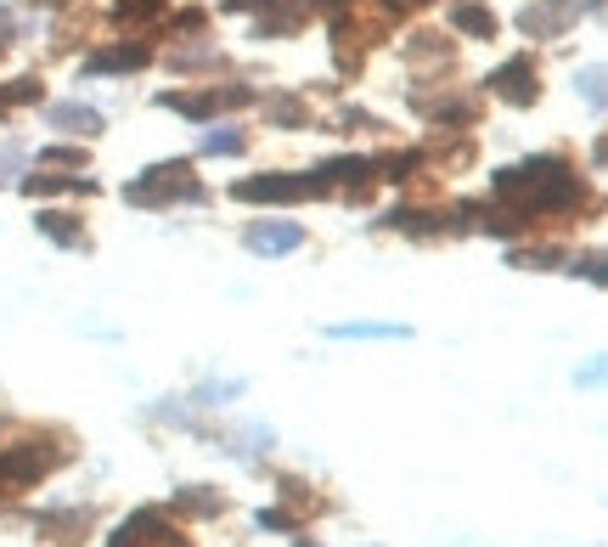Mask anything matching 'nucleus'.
<instances>
[{
    "label": "nucleus",
    "instance_id": "obj_1",
    "mask_svg": "<svg viewBox=\"0 0 608 547\" xmlns=\"http://www.w3.org/2000/svg\"><path fill=\"white\" fill-rule=\"evenodd\" d=\"M490 192H496V204L507 215L535 220V215H563V209L581 204V175H574L563 158L547 153V158H530V165H519V170H496Z\"/></svg>",
    "mask_w": 608,
    "mask_h": 547
},
{
    "label": "nucleus",
    "instance_id": "obj_2",
    "mask_svg": "<svg viewBox=\"0 0 608 547\" xmlns=\"http://www.w3.org/2000/svg\"><path fill=\"white\" fill-rule=\"evenodd\" d=\"M124 198L142 204V209H169V204H203V186L192 181V165H186V158H175V165H158V170H147L142 181H130Z\"/></svg>",
    "mask_w": 608,
    "mask_h": 547
},
{
    "label": "nucleus",
    "instance_id": "obj_3",
    "mask_svg": "<svg viewBox=\"0 0 608 547\" xmlns=\"http://www.w3.org/2000/svg\"><path fill=\"white\" fill-rule=\"evenodd\" d=\"M321 175H254V181H236V198L243 204H299V198H321Z\"/></svg>",
    "mask_w": 608,
    "mask_h": 547
},
{
    "label": "nucleus",
    "instance_id": "obj_4",
    "mask_svg": "<svg viewBox=\"0 0 608 547\" xmlns=\"http://www.w3.org/2000/svg\"><path fill=\"white\" fill-rule=\"evenodd\" d=\"M186 542L192 536H181V525L163 520L158 508H135L119 525V536H113V547H186Z\"/></svg>",
    "mask_w": 608,
    "mask_h": 547
},
{
    "label": "nucleus",
    "instance_id": "obj_5",
    "mask_svg": "<svg viewBox=\"0 0 608 547\" xmlns=\"http://www.w3.org/2000/svg\"><path fill=\"white\" fill-rule=\"evenodd\" d=\"M57 469V452L40 440H23V446H7L0 452V486H34L40 474Z\"/></svg>",
    "mask_w": 608,
    "mask_h": 547
},
{
    "label": "nucleus",
    "instance_id": "obj_6",
    "mask_svg": "<svg viewBox=\"0 0 608 547\" xmlns=\"http://www.w3.org/2000/svg\"><path fill=\"white\" fill-rule=\"evenodd\" d=\"M490 90L501 96V102H513V108H530L535 96H540V85H535V57H530V51L507 57L501 69L490 74Z\"/></svg>",
    "mask_w": 608,
    "mask_h": 547
},
{
    "label": "nucleus",
    "instance_id": "obj_7",
    "mask_svg": "<svg viewBox=\"0 0 608 547\" xmlns=\"http://www.w3.org/2000/svg\"><path fill=\"white\" fill-rule=\"evenodd\" d=\"M574 17H581V0H535V7L519 12V28L530 40H558Z\"/></svg>",
    "mask_w": 608,
    "mask_h": 547
},
{
    "label": "nucleus",
    "instance_id": "obj_8",
    "mask_svg": "<svg viewBox=\"0 0 608 547\" xmlns=\"http://www.w3.org/2000/svg\"><path fill=\"white\" fill-rule=\"evenodd\" d=\"M254 254H293L299 243H304V227H293V220H259V227H248V238H243Z\"/></svg>",
    "mask_w": 608,
    "mask_h": 547
},
{
    "label": "nucleus",
    "instance_id": "obj_9",
    "mask_svg": "<svg viewBox=\"0 0 608 547\" xmlns=\"http://www.w3.org/2000/svg\"><path fill=\"white\" fill-rule=\"evenodd\" d=\"M147 62H153L147 46H113V51L85 57V74H130V69H147Z\"/></svg>",
    "mask_w": 608,
    "mask_h": 547
},
{
    "label": "nucleus",
    "instance_id": "obj_10",
    "mask_svg": "<svg viewBox=\"0 0 608 547\" xmlns=\"http://www.w3.org/2000/svg\"><path fill=\"white\" fill-rule=\"evenodd\" d=\"M451 23L462 28V35H473V40H496V17H490V7H479V0H457Z\"/></svg>",
    "mask_w": 608,
    "mask_h": 547
},
{
    "label": "nucleus",
    "instance_id": "obj_11",
    "mask_svg": "<svg viewBox=\"0 0 608 547\" xmlns=\"http://www.w3.org/2000/svg\"><path fill=\"white\" fill-rule=\"evenodd\" d=\"M34 227H40L51 243H62V248H85V227H74V215H62V209H46Z\"/></svg>",
    "mask_w": 608,
    "mask_h": 547
},
{
    "label": "nucleus",
    "instance_id": "obj_12",
    "mask_svg": "<svg viewBox=\"0 0 608 547\" xmlns=\"http://www.w3.org/2000/svg\"><path fill=\"white\" fill-rule=\"evenodd\" d=\"M46 119L62 124V131H74V136H96V131H101V113H96V108H80V102H62V108H51Z\"/></svg>",
    "mask_w": 608,
    "mask_h": 547
},
{
    "label": "nucleus",
    "instance_id": "obj_13",
    "mask_svg": "<svg viewBox=\"0 0 608 547\" xmlns=\"http://www.w3.org/2000/svg\"><path fill=\"white\" fill-rule=\"evenodd\" d=\"M23 192L28 198H40V192H96V181L90 175H28Z\"/></svg>",
    "mask_w": 608,
    "mask_h": 547
},
{
    "label": "nucleus",
    "instance_id": "obj_14",
    "mask_svg": "<svg viewBox=\"0 0 608 547\" xmlns=\"http://www.w3.org/2000/svg\"><path fill=\"white\" fill-rule=\"evenodd\" d=\"M175 508L197 513V520H215V513L226 508V497H220V491H209V486H186V491H175Z\"/></svg>",
    "mask_w": 608,
    "mask_h": 547
},
{
    "label": "nucleus",
    "instance_id": "obj_15",
    "mask_svg": "<svg viewBox=\"0 0 608 547\" xmlns=\"http://www.w3.org/2000/svg\"><path fill=\"white\" fill-rule=\"evenodd\" d=\"M389 227H394V232H417V238H428V232H446V215H428V209H394V215H389Z\"/></svg>",
    "mask_w": 608,
    "mask_h": 547
},
{
    "label": "nucleus",
    "instance_id": "obj_16",
    "mask_svg": "<svg viewBox=\"0 0 608 547\" xmlns=\"http://www.w3.org/2000/svg\"><path fill=\"white\" fill-rule=\"evenodd\" d=\"M332 339H405L400 321H338Z\"/></svg>",
    "mask_w": 608,
    "mask_h": 547
},
{
    "label": "nucleus",
    "instance_id": "obj_17",
    "mask_svg": "<svg viewBox=\"0 0 608 547\" xmlns=\"http://www.w3.org/2000/svg\"><path fill=\"white\" fill-rule=\"evenodd\" d=\"M23 102H40V80H12V85H0V119H7L12 108Z\"/></svg>",
    "mask_w": 608,
    "mask_h": 547
},
{
    "label": "nucleus",
    "instance_id": "obj_18",
    "mask_svg": "<svg viewBox=\"0 0 608 547\" xmlns=\"http://www.w3.org/2000/svg\"><path fill=\"white\" fill-rule=\"evenodd\" d=\"M293 28H299V7H282V0H277V12L259 17V40L265 35H293Z\"/></svg>",
    "mask_w": 608,
    "mask_h": 547
},
{
    "label": "nucleus",
    "instance_id": "obj_19",
    "mask_svg": "<svg viewBox=\"0 0 608 547\" xmlns=\"http://www.w3.org/2000/svg\"><path fill=\"white\" fill-rule=\"evenodd\" d=\"M248 142H243V131H231V124H220V131H209V136H203V153H243Z\"/></svg>",
    "mask_w": 608,
    "mask_h": 547
},
{
    "label": "nucleus",
    "instance_id": "obj_20",
    "mask_svg": "<svg viewBox=\"0 0 608 547\" xmlns=\"http://www.w3.org/2000/svg\"><path fill=\"white\" fill-rule=\"evenodd\" d=\"M231 452H236V458H259V452H270V429H243Z\"/></svg>",
    "mask_w": 608,
    "mask_h": 547
},
{
    "label": "nucleus",
    "instance_id": "obj_21",
    "mask_svg": "<svg viewBox=\"0 0 608 547\" xmlns=\"http://www.w3.org/2000/svg\"><path fill=\"white\" fill-rule=\"evenodd\" d=\"M574 90H586V102L603 113V69H586V74H574Z\"/></svg>",
    "mask_w": 608,
    "mask_h": 547
},
{
    "label": "nucleus",
    "instance_id": "obj_22",
    "mask_svg": "<svg viewBox=\"0 0 608 547\" xmlns=\"http://www.w3.org/2000/svg\"><path fill=\"white\" fill-rule=\"evenodd\" d=\"M270 119H282V124H304V108L293 102V96H277V102H265Z\"/></svg>",
    "mask_w": 608,
    "mask_h": 547
},
{
    "label": "nucleus",
    "instance_id": "obj_23",
    "mask_svg": "<svg viewBox=\"0 0 608 547\" xmlns=\"http://www.w3.org/2000/svg\"><path fill=\"white\" fill-rule=\"evenodd\" d=\"M259 531H299V520L288 508H259Z\"/></svg>",
    "mask_w": 608,
    "mask_h": 547
},
{
    "label": "nucleus",
    "instance_id": "obj_24",
    "mask_svg": "<svg viewBox=\"0 0 608 547\" xmlns=\"http://www.w3.org/2000/svg\"><path fill=\"white\" fill-rule=\"evenodd\" d=\"M226 396H243V384H203V390H197V406H220Z\"/></svg>",
    "mask_w": 608,
    "mask_h": 547
},
{
    "label": "nucleus",
    "instance_id": "obj_25",
    "mask_svg": "<svg viewBox=\"0 0 608 547\" xmlns=\"http://www.w3.org/2000/svg\"><path fill=\"white\" fill-rule=\"evenodd\" d=\"M163 0H119V17H153Z\"/></svg>",
    "mask_w": 608,
    "mask_h": 547
},
{
    "label": "nucleus",
    "instance_id": "obj_26",
    "mask_svg": "<svg viewBox=\"0 0 608 547\" xmlns=\"http://www.w3.org/2000/svg\"><path fill=\"white\" fill-rule=\"evenodd\" d=\"M46 165H85V153H68V147H57V153H46Z\"/></svg>",
    "mask_w": 608,
    "mask_h": 547
},
{
    "label": "nucleus",
    "instance_id": "obj_27",
    "mask_svg": "<svg viewBox=\"0 0 608 547\" xmlns=\"http://www.w3.org/2000/svg\"><path fill=\"white\" fill-rule=\"evenodd\" d=\"M254 7H277V0H226V12H254Z\"/></svg>",
    "mask_w": 608,
    "mask_h": 547
},
{
    "label": "nucleus",
    "instance_id": "obj_28",
    "mask_svg": "<svg viewBox=\"0 0 608 547\" xmlns=\"http://www.w3.org/2000/svg\"><path fill=\"white\" fill-rule=\"evenodd\" d=\"M389 12H417V7H428V0H384Z\"/></svg>",
    "mask_w": 608,
    "mask_h": 547
},
{
    "label": "nucleus",
    "instance_id": "obj_29",
    "mask_svg": "<svg viewBox=\"0 0 608 547\" xmlns=\"http://www.w3.org/2000/svg\"><path fill=\"white\" fill-rule=\"evenodd\" d=\"M311 7H327V12H338V7H350V0H311Z\"/></svg>",
    "mask_w": 608,
    "mask_h": 547
}]
</instances>
